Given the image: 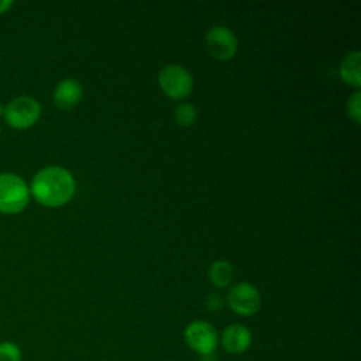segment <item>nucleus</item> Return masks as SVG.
<instances>
[{"instance_id": "nucleus-5", "label": "nucleus", "mask_w": 361, "mask_h": 361, "mask_svg": "<svg viewBox=\"0 0 361 361\" xmlns=\"http://www.w3.org/2000/svg\"><path fill=\"white\" fill-rule=\"evenodd\" d=\"M183 338L186 345L192 351L199 354V357L213 354L217 348L219 340L216 329L210 323L203 320H196L188 324L183 333Z\"/></svg>"}, {"instance_id": "nucleus-18", "label": "nucleus", "mask_w": 361, "mask_h": 361, "mask_svg": "<svg viewBox=\"0 0 361 361\" xmlns=\"http://www.w3.org/2000/svg\"><path fill=\"white\" fill-rule=\"evenodd\" d=\"M4 109H6V104L0 103V117H3V116H4Z\"/></svg>"}, {"instance_id": "nucleus-6", "label": "nucleus", "mask_w": 361, "mask_h": 361, "mask_svg": "<svg viewBox=\"0 0 361 361\" xmlns=\"http://www.w3.org/2000/svg\"><path fill=\"white\" fill-rule=\"evenodd\" d=\"M227 302L234 313L240 316H252L261 307V295L254 285L240 282L230 289Z\"/></svg>"}, {"instance_id": "nucleus-17", "label": "nucleus", "mask_w": 361, "mask_h": 361, "mask_svg": "<svg viewBox=\"0 0 361 361\" xmlns=\"http://www.w3.org/2000/svg\"><path fill=\"white\" fill-rule=\"evenodd\" d=\"M200 361H216L214 353H213V354H207V355H202V357H200Z\"/></svg>"}, {"instance_id": "nucleus-13", "label": "nucleus", "mask_w": 361, "mask_h": 361, "mask_svg": "<svg viewBox=\"0 0 361 361\" xmlns=\"http://www.w3.org/2000/svg\"><path fill=\"white\" fill-rule=\"evenodd\" d=\"M23 353L17 343L11 340L0 341V361H21Z\"/></svg>"}, {"instance_id": "nucleus-12", "label": "nucleus", "mask_w": 361, "mask_h": 361, "mask_svg": "<svg viewBox=\"0 0 361 361\" xmlns=\"http://www.w3.org/2000/svg\"><path fill=\"white\" fill-rule=\"evenodd\" d=\"M196 109L190 103H182L175 109V121L182 127H190L196 121Z\"/></svg>"}, {"instance_id": "nucleus-8", "label": "nucleus", "mask_w": 361, "mask_h": 361, "mask_svg": "<svg viewBox=\"0 0 361 361\" xmlns=\"http://www.w3.org/2000/svg\"><path fill=\"white\" fill-rule=\"evenodd\" d=\"M83 96L82 85L72 78L62 79L52 92V100L61 110H72L76 107Z\"/></svg>"}, {"instance_id": "nucleus-7", "label": "nucleus", "mask_w": 361, "mask_h": 361, "mask_svg": "<svg viewBox=\"0 0 361 361\" xmlns=\"http://www.w3.org/2000/svg\"><path fill=\"white\" fill-rule=\"evenodd\" d=\"M206 48L209 54L219 61H230L237 52V37L231 30L223 25L213 27L206 34Z\"/></svg>"}, {"instance_id": "nucleus-3", "label": "nucleus", "mask_w": 361, "mask_h": 361, "mask_svg": "<svg viewBox=\"0 0 361 361\" xmlns=\"http://www.w3.org/2000/svg\"><path fill=\"white\" fill-rule=\"evenodd\" d=\"M3 117L11 128L27 130L39 120L41 106L38 100L31 96H18L6 104Z\"/></svg>"}, {"instance_id": "nucleus-10", "label": "nucleus", "mask_w": 361, "mask_h": 361, "mask_svg": "<svg viewBox=\"0 0 361 361\" xmlns=\"http://www.w3.org/2000/svg\"><path fill=\"white\" fill-rule=\"evenodd\" d=\"M340 76L348 86L355 89L361 85V52H348L340 63Z\"/></svg>"}, {"instance_id": "nucleus-16", "label": "nucleus", "mask_w": 361, "mask_h": 361, "mask_svg": "<svg viewBox=\"0 0 361 361\" xmlns=\"http://www.w3.org/2000/svg\"><path fill=\"white\" fill-rule=\"evenodd\" d=\"M11 7H13V1L11 0H0V14L7 13Z\"/></svg>"}, {"instance_id": "nucleus-9", "label": "nucleus", "mask_w": 361, "mask_h": 361, "mask_svg": "<svg viewBox=\"0 0 361 361\" xmlns=\"http://www.w3.org/2000/svg\"><path fill=\"white\" fill-rule=\"evenodd\" d=\"M252 343V334L244 324H230L221 334V345L228 354H243Z\"/></svg>"}, {"instance_id": "nucleus-1", "label": "nucleus", "mask_w": 361, "mask_h": 361, "mask_svg": "<svg viewBox=\"0 0 361 361\" xmlns=\"http://www.w3.org/2000/svg\"><path fill=\"white\" fill-rule=\"evenodd\" d=\"M30 195L45 207L65 206L75 195L76 183L72 173L62 166L39 169L31 179Z\"/></svg>"}, {"instance_id": "nucleus-14", "label": "nucleus", "mask_w": 361, "mask_h": 361, "mask_svg": "<svg viewBox=\"0 0 361 361\" xmlns=\"http://www.w3.org/2000/svg\"><path fill=\"white\" fill-rule=\"evenodd\" d=\"M347 113L350 116V118L354 120V123H360L361 121V94L360 90H355L347 103Z\"/></svg>"}, {"instance_id": "nucleus-19", "label": "nucleus", "mask_w": 361, "mask_h": 361, "mask_svg": "<svg viewBox=\"0 0 361 361\" xmlns=\"http://www.w3.org/2000/svg\"><path fill=\"white\" fill-rule=\"evenodd\" d=\"M0 137H1V126H0Z\"/></svg>"}, {"instance_id": "nucleus-2", "label": "nucleus", "mask_w": 361, "mask_h": 361, "mask_svg": "<svg viewBox=\"0 0 361 361\" xmlns=\"http://www.w3.org/2000/svg\"><path fill=\"white\" fill-rule=\"evenodd\" d=\"M30 197V188L21 176L11 172L0 173V213H21L28 206Z\"/></svg>"}, {"instance_id": "nucleus-4", "label": "nucleus", "mask_w": 361, "mask_h": 361, "mask_svg": "<svg viewBox=\"0 0 361 361\" xmlns=\"http://www.w3.org/2000/svg\"><path fill=\"white\" fill-rule=\"evenodd\" d=\"M161 89L166 96L175 100L188 97L193 89L192 75L180 65H166L158 75Z\"/></svg>"}, {"instance_id": "nucleus-15", "label": "nucleus", "mask_w": 361, "mask_h": 361, "mask_svg": "<svg viewBox=\"0 0 361 361\" xmlns=\"http://www.w3.org/2000/svg\"><path fill=\"white\" fill-rule=\"evenodd\" d=\"M223 306V300L219 295H210L207 299V307L210 310H219Z\"/></svg>"}, {"instance_id": "nucleus-11", "label": "nucleus", "mask_w": 361, "mask_h": 361, "mask_svg": "<svg viewBox=\"0 0 361 361\" xmlns=\"http://www.w3.org/2000/svg\"><path fill=\"white\" fill-rule=\"evenodd\" d=\"M233 275L234 272L231 264L223 259L214 261L209 268V279L212 285H214L219 289L228 286L230 282L233 281Z\"/></svg>"}]
</instances>
